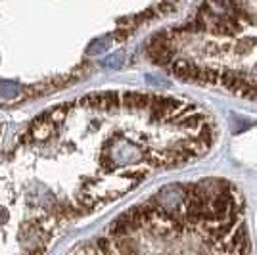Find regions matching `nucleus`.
Wrapping results in <instances>:
<instances>
[{
    "mask_svg": "<svg viewBox=\"0 0 257 255\" xmlns=\"http://www.w3.org/2000/svg\"><path fill=\"white\" fill-rule=\"evenodd\" d=\"M148 56L154 60V64H167L171 62V48H169V43H167V35L165 33H160L156 35L154 39L148 44Z\"/></svg>",
    "mask_w": 257,
    "mask_h": 255,
    "instance_id": "f257e3e1",
    "label": "nucleus"
},
{
    "mask_svg": "<svg viewBox=\"0 0 257 255\" xmlns=\"http://www.w3.org/2000/svg\"><path fill=\"white\" fill-rule=\"evenodd\" d=\"M173 73L177 75L179 79H182V81H198L200 67L190 64V62L179 60V62H175V64H173Z\"/></svg>",
    "mask_w": 257,
    "mask_h": 255,
    "instance_id": "f03ea898",
    "label": "nucleus"
},
{
    "mask_svg": "<svg viewBox=\"0 0 257 255\" xmlns=\"http://www.w3.org/2000/svg\"><path fill=\"white\" fill-rule=\"evenodd\" d=\"M152 102V96L144 94V92H125L121 96V104L128 109H142L148 107V104Z\"/></svg>",
    "mask_w": 257,
    "mask_h": 255,
    "instance_id": "7ed1b4c3",
    "label": "nucleus"
},
{
    "mask_svg": "<svg viewBox=\"0 0 257 255\" xmlns=\"http://www.w3.org/2000/svg\"><path fill=\"white\" fill-rule=\"evenodd\" d=\"M221 79V83L225 88H228L230 92H242V88L246 86V81H244V77L240 73H236V71H225V73L219 77Z\"/></svg>",
    "mask_w": 257,
    "mask_h": 255,
    "instance_id": "20e7f679",
    "label": "nucleus"
},
{
    "mask_svg": "<svg viewBox=\"0 0 257 255\" xmlns=\"http://www.w3.org/2000/svg\"><path fill=\"white\" fill-rule=\"evenodd\" d=\"M230 207V200L226 194H217L211 202V209H213V217L215 219H223Z\"/></svg>",
    "mask_w": 257,
    "mask_h": 255,
    "instance_id": "39448f33",
    "label": "nucleus"
},
{
    "mask_svg": "<svg viewBox=\"0 0 257 255\" xmlns=\"http://www.w3.org/2000/svg\"><path fill=\"white\" fill-rule=\"evenodd\" d=\"M54 131V125L48 121V123H41V121H35L31 125V131H29V135H31V139L35 140H46L50 135H52Z\"/></svg>",
    "mask_w": 257,
    "mask_h": 255,
    "instance_id": "423d86ee",
    "label": "nucleus"
},
{
    "mask_svg": "<svg viewBox=\"0 0 257 255\" xmlns=\"http://www.w3.org/2000/svg\"><path fill=\"white\" fill-rule=\"evenodd\" d=\"M119 106H121V96L117 92H104L102 94V109L111 111V109H115Z\"/></svg>",
    "mask_w": 257,
    "mask_h": 255,
    "instance_id": "0eeeda50",
    "label": "nucleus"
},
{
    "mask_svg": "<svg viewBox=\"0 0 257 255\" xmlns=\"http://www.w3.org/2000/svg\"><path fill=\"white\" fill-rule=\"evenodd\" d=\"M79 104L88 109H102V94H86Z\"/></svg>",
    "mask_w": 257,
    "mask_h": 255,
    "instance_id": "6e6552de",
    "label": "nucleus"
},
{
    "mask_svg": "<svg viewBox=\"0 0 257 255\" xmlns=\"http://www.w3.org/2000/svg\"><path fill=\"white\" fill-rule=\"evenodd\" d=\"M219 77H221V73H217L213 69H200L198 81H202V83H217Z\"/></svg>",
    "mask_w": 257,
    "mask_h": 255,
    "instance_id": "1a4fd4ad",
    "label": "nucleus"
},
{
    "mask_svg": "<svg viewBox=\"0 0 257 255\" xmlns=\"http://www.w3.org/2000/svg\"><path fill=\"white\" fill-rule=\"evenodd\" d=\"M244 242H247L246 226H240V228H238V232L234 234V238H232V242H230V245H232L234 249H238V247H240V245L244 244Z\"/></svg>",
    "mask_w": 257,
    "mask_h": 255,
    "instance_id": "9d476101",
    "label": "nucleus"
},
{
    "mask_svg": "<svg viewBox=\"0 0 257 255\" xmlns=\"http://www.w3.org/2000/svg\"><path fill=\"white\" fill-rule=\"evenodd\" d=\"M65 113H67V106H58L54 109L52 113H50V123L56 125V123H62L64 121Z\"/></svg>",
    "mask_w": 257,
    "mask_h": 255,
    "instance_id": "9b49d317",
    "label": "nucleus"
},
{
    "mask_svg": "<svg viewBox=\"0 0 257 255\" xmlns=\"http://www.w3.org/2000/svg\"><path fill=\"white\" fill-rule=\"evenodd\" d=\"M204 117L202 115H192V117H186V119H182V127L186 129H196L200 125V121H202Z\"/></svg>",
    "mask_w": 257,
    "mask_h": 255,
    "instance_id": "f8f14e48",
    "label": "nucleus"
},
{
    "mask_svg": "<svg viewBox=\"0 0 257 255\" xmlns=\"http://www.w3.org/2000/svg\"><path fill=\"white\" fill-rule=\"evenodd\" d=\"M128 35H131V31H128V29H117V33H115V39H117V41H125Z\"/></svg>",
    "mask_w": 257,
    "mask_h": 255,
    "instance_id": "ddd939ff",
    "label": "nucleus"
},
{
    "mask_svg": "<svg viewBox=\"0 0 257 255\" xmlns=\"http://www.w3.org/2000/svg\"><path fill=\"white\" fill-rule=\"evenodd\" d=\"M0 135H2V125H0Z\"/></svg>",
    "mask_w": 257,
    "mask_h": 255,
    "instance_id": "4468645a",
    "label": "nucleus"
}]
</instances>
